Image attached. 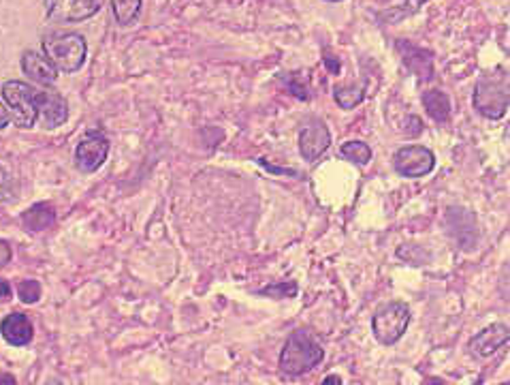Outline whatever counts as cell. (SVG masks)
I'll return each mask as SVG.
<instances>
[{
  "mask_svg": "<svg viewBox=\"0 0 510 385\" xmlns=\"http://www.w3.org/2000/svg\"><path fill=\"white\" fill-rule=\"evenodd\" d=\"M510 330L506 323H493V326L485 328L479 334H474L468 343V351L474 358H491L497 349H502L508 343Z\"/></svg>",
  "mask_w": 510,
  "mask_h": 385,
  "instance_id": "9c48e42d",
  "label": "cell"
},
{
  "mask_svg": "<svg viewBox=\"0 0 510 385\" xmlns=\"http://www.w3.org/2000/svg\"><path fill=\"white\" fill-rule=\"evenodd\" d=\"M327 3H341V0H327Z\"/></svg>",
  "mask_w": 510,
  "mask_h": 385,
  "instance_id": "4dcf8cb0",
  "label": "cell"
},
{
  "mask_svg": "<svg viewBox=\"0 0 510 385\" xmlns=\"http://www.w3.org/2000/svg\"><path fill=\"white\" fill-rule=\"evenodd\" d=\"M397 52L402 56V63L408 71L419 77V82H429L434 77V54L429 49L414 46L411 41H395Z\"/></svg>",
  "mask_w": 510,
  "mask_h": 385,
  "instance_id": "30bf717a",
  "label": "cell"
},
{
  "mask_svg": "<svg viewBox=\"0 0 510 385\" xmlns=\"http://www.w3.org/2000/svg\"><path fill=\"white\" fill-rule=\"evenodd\" d=\"M324 349L312 330H295L280 354V371L287 377H301L321 364Z\"/></svg>",
  "mask_w": 510,
  "mask_h": 385,
  "instance_id": "6da1fadb",
  "label": "cell"
},
{
  "mask_svg": "<svg viewBox=\"0 0 510 385\" xmlns=\"http://www.w3.org/2000/svg\"><path fill=\"white\" fill-rule=\"evenodd\" d=\"M297 283H282V284H273V287H265L261 295H272V298H295L297 295Z\"/></svg>",
  "mask_w": 510,
  "mask_h": 385,
  "instance_id": "603a6c76",
  "label": "cell"
},
{
  "mask_svg": "<svg viewBox=\"0 0 510 385\" xmlns=\"http://www.w3.org/2000/svg\"><path fill=\"white\" fill-rule=\"evenodd\" d=\"M41 283L39 281H22L18 283V298L22 300L24 304H35L41 300Z\"/></svg>",
  "mask_w": 510,
  "mask_h": 385,
  "instance_id": "44dd1931",
  "label": "cell"
},
{
  "mask_svg": "<svg viewBox=\"0 0 510 385\" xmlns=\"http://www.w3.org/2000/svg\"><path fill=\"white\" fill-rule=\"evenodd\" d=\"M9 259H11V247L4 242V240H0V267L7 266Z\"/></svg>",
  "mask_w": 510,
  "mask_h": 385,
  "instance_id": "4316f807",
  "label": "cell"
},
{
  "mask_svg": "<svg viewBox=\"0 0 510 385\" xmlns=\"http://www.w3.org/2000/svg\"><path fill=\"white\" fill-rule=\"evenodd\" d=\"M340 154L355 165H367L372 161V148L366 142H346Z\"/></svg>",
  "mask_w": 510,
  "mask_h": 385,
  "instance_id": "d6986e66",
  "label": "cell"
},
{
  "mask_svg": "<svg viewBox=\"0 0 510 385\" xmlns=\"http://www.w3.org/2000/svg\"><path fill=\"white\" fill-rule=\"evenodd\" d=\"M332 383H341V379L332 375V377H327V379H324V381H323V385H332Z\"/></svg>",
  "mask_w": 510,
  "mask_h": 385,
  "instance_id": "f1b7e54d",
  "label": "cell"
},
{
  "mask_svg": "<svg viewBox=\"0 0 510 385\" xmlns=\"http://www.w3.org/2000/svg\"><path fill=\"white\" fill-rule=\"evenodd\" d=\"M393 167L397 174L403 178H423L431 174V170L436 167V156L429 148L412 144V146H403L397 150Z\"/></svg>",
  "mask_w": 510,
  "mask_h": 385,
  "instance_id": "8992f818",
  "label": "cell"
},
{
  "mask_svg": "<svg viewBox=\"0 0 510 385\" xmlns=\"http://www.w3.org/2000/svg\"><path fill=\"white\" fill-rule=\"evenodd\" d=\"M411 326V309L403 302H389L376 311L372 319V332L380 345H395Z\"/></svg>",
  "mask_w": 510,
  "mask_h": 385,
  "instance_id": "5b68a950",
  "label": "cell"
},
{
  "mask_svg": "<svg viewBox=\"0 0 510 385\" xmlns=\"http://www.w3.org/2000/svg\"><path fill=\"white\" fill-rule=\"evenodd\" d=\"M45 58L56 66V71L77 74L86 63V39L77 32H48L43 37Z\"/></svg>",
  "mask_w": 510,
  "mask_h": 385,
  "instance_id": "7a4b0ae2",
  "label": "cell"
},
{
  "mask_svg": "<svg viewBox=\"0 0 510 385\" xmlns=\"http://www.w3.org/2000/svg\"><path fill=\"white\" fill-rule=\"evenodd\" d=\"M329 146H332V136L324 122L310 120L299 131V153L306 161H316Z\"/></svg>",
  "mask_w": 510,
  "mask_h": 385,
  "instance_id": "8fae6325",
  "label": "cell"
},
{
  "mask_svg": "<svg viewBox=\"0 0 510 385\" xmlns=\"http://www.w3.org/2000/svg\"><path fill=\"white\" fill-rule=\"evenodd\" d=\"M425 3H429V0H403V3H402V13L403 15L419 13Z\"/></svg>",
  "mask_w": 510,
  "mask_h": 385,
  "instance_id": "cb8c5ba5",
  "label": "cell"
},
{
  "mask_svg": "<svg viewBox=\"0 0 510 385\" xmlns=\"http://www.w3.org/2000/svg\"><path fill=\"white\" fill-rule=\"evenodd\" d=\"M323 60H324V66H327L332 74H340V69H341V65H340V60L335 58V56L332 52H324L323 54Z\"/></svg>",
  "mask_w": 510,
  "mask_h": 385,
  "instance_id": "d4e9b609",
  "label": "cell"
},
{
  "mask_svg": "<svg viewBox=\"0 0 510 385\" xmlns=\"http://www.w3.org/2000/svg\"><path fill=\"white\" fill-rule=\"evenodd\" d=\"M109 139L99 131H90L75 148V165L83 174H92L108 161Z\"/></svg>",
  "mask_w": 510,
  "mask_h": 385,
  "instance_id": "52a82bcc",
  "label": "cell"
},
{
  "mask_svg": "<svg viewBox=\"0 0 510 385\" xmlns=\"http://www.w3.org/2000/svg\"><path fill=\"white\" fill-rule=\"evenodd\" d=\"M4 377V375H3ZM0 381H7V383H15V379H0Z\"/></svg>",
  "mask_w": 510,
  "mask_h": 385,
  "instance_id": "f546056e",
  "label": "cell"
},
{
  "mask_svg": "<svg viewBox=\"0 0 510 385\" xmlns=\"http://www.w3.org/2000/svg\"><path fill=\"white\" fill-rule=\"evenodd\" d=\"M11 298H13V292H11V284L0 278V304L9 302Z\"/></svg>",
  "mask_w": 510,
  "mask_h": 385,
  "instance_id": "484cf974",
  "label": "cell"
},
{
  "mask_svg": "<svg viewBox=\"0 0 510 385\" xmlns=\"http://www.w3.org/2000/svg\"><path fill=\"white\" fill-rule=\"evenodd\" d=\"M103 7V0H45L48 15L56 22H82L92 18Z\"/></svg>",
  "mask_w": 510,
  "mask_h": 385,
  "instance_id": "ba28073f",
  "label": "cell"
},
{
  "mask_svg": "<svg viewBox=\"0 0 510 385\" xmlns=\"http://www.w3.org/2000/svg\"><path fill=\"white\" fill-rule=\"evenodd\" d=\"M474 108L480 116L489 120H500L506 114L510 103L508 74L506 71H493L485 74L474 86Z\"/></svg>",
  "mask_w": 510,
  "mask_h": 385,
  "instance_id": "3957f363",
  "label": "cell"
},
{
  "mask_svg": "<svg viewBox=\"0 0 510 385\" xmlns=\"http://www.w3.org/2000/svg\"><path fill=\"white\" fill-rule=\"evenodd\" d=\"M54 221H56V212L49 204H37L32 206V208H28L26 212H22V225H24V230L30 233L48 230Z\"/></svg>",
  "mask_w": 510,
  "mask_h": 385,
  "instance_id": "9a60e30c",
  "label": "cell"
},
{
  "mask_svg": "<svg viewBox=\"0 0 510 385\" xmlns=\"http://www.w3.org/2000/svg\"><path fill=\"white\" fill-rule=\"evenodd\" d=\"M37 108L45 128H58L69 118V105L58 92L49 91V88H45V91L37 88Z\"/></svg>",
  "mask_w": 510,
  "mask_h": 385,
  "instance_id": "7c38bea8",
  "label": "cell"
},
{
  "mask_svg": "<svg viewBox=\"0 0 510 385\" xmlns=\"http://www.w3.org/2000/svg\"><path fill=\"white\" fill-rule=\"evenodd\" d=\"M282 80H287L289 92L295 94L297 99H301V101H307V99H310V88H307L306 82L299 80V75H297V74L282 75Z\"/></svg>",
  "mask_w": 510,
  "mask_h": 385,
  "instance_id": "7402d4cb",
  "label": "cell"
},
{
  "mask_svg": "<svg viewBox=\"0 0 510 385\" xmlns=\"http://www.w3.org/2000/svg\"><path fill=\"white\" fill-rule=\"evenodd\" d=\"M22 71H24L28 80L35 82L37 86L43 88H52L56 80H58V71H56V66L49 63L45 56L30 52V49L22 54Z\"/></svg>",
  "mask_w": 510,
  "mask_h": 385,
  "instance_id": "4fadbf2b",
  "label": "cell"
},
{
  "mask_svg": "<svg viewBox=\"0 0 510 385\" xmlns=\"http://www.w3.org/2000/svg\"><path fill=\"white\" fill-rule=\"evenodd\" d=\"M9 122H11L9 109L4 108L3 103H0V131H3V128H7V127H9Z\"/></svg>",
  "mask_w": 510,
  "mask_h": 385,
  "instance_id": "83f0119b",
  "label": "cell"
},
{
  "mask_svg": "<svg viewBox=\"0 0 510 385\" xmlns=\"http://www.w3.org/2000/svg\"><path fill=\"white\" fill-rule=\"evenodd\" d=\"M3 101L9 109L11 122L20 128H32L39 120L37 88L28 86L26 82L9 80L3 83Z\"/></svg>",
  "mask_w": 510,
  "mask_h": 385,
  "instance_id": "277c9868",
  "label": "cell"
},
{
  "mask_svg": "<svg viewBox=\"0 0 510 385\" xmlns=\"http://www.w3.org/2000/svg\"><path fill=\"white\" fill-rule=\"evenodd\" d=\"M423 108L429 118L436 122H446L451 118V99L442 91H436V88L423 92Z\"/></svg>",
  "mask_w": 510,
  "mask_h": 385,
  "instance_id": "2e32d148",
  "label": "cell"
},
{
  "mask_svg": "<svg viewBox=\"0 0 510 385\" xmlns=\"http://www.w3.org/2000/svg\"><path fill=\"white\" fill-rule=\"evenodd\" d=\"M0 334H3L4 343H9L11 347H24L35 337V326L22 312H11L0 321Z\"/></svg>",
  "mask_w": 510,
  "mask_h": 385,
  "instance_id": "5bb4252c",
  "label": "cell"
},
{
  "mask_svg": "<svg viewBox=\"0 0 510 385\" xmlns=\"http://www.w3.org/2000/svg\"><path fill=\"white\" fill-rule=\"evenodd\" d=\"M18 193L20 188L15 178L9 174L7 167L0 165V202H13V199L18 197Z\"/></svg>",
  "mask_w": 510,
  "mask_h": 385,
  "instance_id": "ffe728a7",
  "label": "cell"
},
{
  "mask_svg": "<svg viewBox=\"0 0 510 385\" xmlns=\"http://www.w3.org/2000/svg\"><path fill=\"white\" fill-rule=\"evenodd\" d=\"M111 9H114L117 24L128 26L137 20L139 11H142V0H111Z\"/></svg>",
  "mask_w": 510,
  "mask_h": 385,
  "instance_id": "ac0fdd59",
  "label": "cell"
},
{
  "mask_svg": "<svg viewBox=\"0 0 510 385\" xmlns=\"http://www.w3.org/2000/svg\"><path fill=\"white\" fill-rule=\"evenodd\" d=\"M333 99L341 109H355L357 105L363 103V99H366V86H359V83H352V86H335Z\"/></svg>",
  "mask_w": 510,
  "mask_h": 385,
  "instance_id": "e0dca14e",
  "label": "cell"
}]
</instances>
